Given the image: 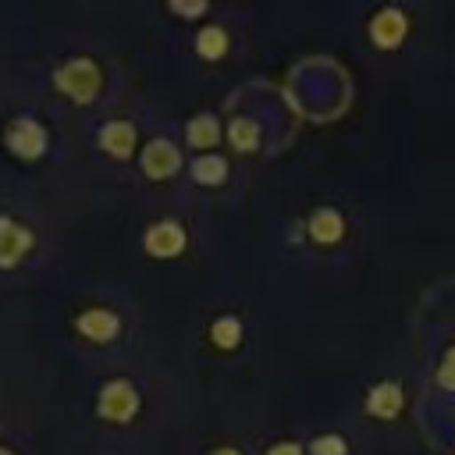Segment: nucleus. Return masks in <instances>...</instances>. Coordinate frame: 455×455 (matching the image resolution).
Wrapping results in <instances>:
<instances>
[{"mask_svg":"<svg viewBox=\"0 0 455 455\" xmlns=\"http://www.w3.org/2000/svg\"><path fill=\"white\" fill-rule=\"evenodd\" d=\"M100 68L89 60V57H75V60H68L64 68H57V85L71 96V100H78V103H89L96 92H100Z\"/></svg>","mask_w":455,"mask_h":455,"instance_id":"obj_1","label":"nucleus"},{"mask_svg":"<svg viewBox=\"0 0 455 455\" xmlns=\"http://www.w3.org/2000/svg\"><path fill=\"white\" fill-rule=\"evenodd\" d=\"M100 416L110 419V423H128L135 412H139V395L128 380H107L103 391H100V402H96Z\"/></svg>","mask_w":455,"mask_h":455,"instance_id":"obj_2","label":"nucleus"},{"mask_svg":"<svg viewBox=\"0 0 455 455\" xmlns=\"http://www.w3.org/2000/svg\"><path fill=\"white\" fill-rule=\"evenodd\" d=\"M7 146H11L18 156L36 160V156L46 149V132H43L39 121H32V117H18V121L7 124Z\"/></svg>","mask_w":455,"mask_h":455,"instance_id":"obj_3","label":"nucleus"},{"mask_svg":"<svg viewBox=\"0 0 455 455\" xmlns=\"http://www.w3.org/2000/svg\"><path fill=\"white\" fill-rule=\"evenodd\" d=\"M142 245H146L149 256L171 259V256H178V252L185 249V231H181V224H174V220H156V224L146 231Z\"/></svg>","mask_w":455,"mask_h":455,"instance_id":"obj_4","label":"nucleus"},{"mask_svg":"<svg viewBox=\"0 0 455 455\" xmlns=\"http://www.w3.org/2000/svg\"><path fill=\"white\" fill-rule=\"evenodd\" d=\"M405 28H409V21H405V14L398 7H380L373 14V21H370V39L380 50H391V46H398L405 39Z\"/></svg>","mask_w":455,"mask_h":455,"instance_id":"obj_5","label":"nucleus"},{"mask_svg":"<svg viewBox=\"0 0 455 455\" xmlns=\"http://www.w3.org/2000/svg\"><path fill=\"white\" fill-rule=\"evenodd\" d=\"M178 167H181V153H178V146H171L167 139H153V142L142 149V171H146L149 178H171Z\"/></svg>","mask_w":455,"mask_h":455,"instance_id":"obj_6","label":"nucleus"},{"mask_svg":"<svg viewBox=\"0 0 455 455\" xmlns=\"http://www.w3.org/2000/svg\"><path fill=\"white\" fill-rule=\"evenodd\" d=\"M32 249V231L14 224L11 217H0V267H14Z\"/></svg>","mask_w":455,"mask_h":455,"instance_id":"obj_7","label":"nucleus"},{"mask_svg":"<svg viewBox=\"0 0 455 455\" xmlns=\"http://www.w3.org/2000/svg\"><path fill=\"white\" fill-rule=\"evenodd\" d=\"M75 327H78L89 341H110V338H117V331H121V320H117L110 309H85V313L75 320Z\"/></svg>","mask_w":455,"mask_h":455,"instance_id":"obj_8","label":"nucleus"},{"mask_svg":"<svg viewBox=\"0 0 455 455\" xmlns=\"http://www.w3.org/2000/svg\"><path fill=\"white\" fill-rule=\"evenodd\" d=\"M100 146L110 153V156H128L135 149V128L128 121H107L100 128Z\"/></svg>","mask_w":455,"mask_h":455,"instance_id":"obj_9","label":"nucleus"},{"mask_svg":"<svg viewBox=\"0 0 455 455\" xmlns=\"http://www.w3.org/2000/svg\"><path fill=\"white\" fill-rule=\"evenodd\" d=\"M366 412H370V416H380V419L398 416V412H402V387L391 384V380L377 384V387L370 391V398H366Z\"/></svg>","mask_w":455,"mask_h":455,"instance_id":"obj_10","label":"nucleus"},{"mask_svg":"<svg viewBox=\"0 0 455 455\" xmlns=\"http://www.w3.org/2000/svg\"><path fill=\"white\" fill-rule=\"evenodd\" d=\"M309 235H313L316 242H323V245L338 242V238L345 235V220H341V213H338V210H331V206L316 210V213L309 217Z\"/></svg>","mask_w":455,"mask_h":455,"instance_id":"obj_11","label":"nucleus"},{"mask_svg":"<svg viewBox=\"0 0 455 455\" xmlns=\"http://www.w3.org/2000/svg\"><path fill=\"white\" fill-rule=\"evenodd\" d=\"M185 135H188V142H192L196 149H210V146L220 139V124H217V117L199 114V117H192V121H188Z\"/></svg>","mask_w":455,"mask_h":455,"instance_id":"obj_12","label":"nucleus"},{"mask_svg":"<svg viewBox=\"0 0 455 455\" xmlns=\"http://www.w3.org/2000/svg\"><path fill=\"white\" fill-rule=\"evenodd\" d=\"M196 50H199V57L217 60V57L228 50V32H224L220 25H206V28H199V36H196Z\"/></svg>","mask_w":455,"mask_h":455,"instance_id":"obj_13","label":"nucleus"},{"mask_svg":"<svg viewBox=\"0 0 455 455\" xmlns=\"http://www.w3.org/2000/svg\"><path fill=\"white\" fill-rule=\"evenodd\" d=\"M192 178L199 185H220L228 178V160L224 156H199L192 164Z\"/></svg>","mask_w":455,"mask_h":455,"instance_id":"obj_14","label":"nucleus"},{"mask_svg":"<svg viewBox=\"0 0 455 455\" xmlns=\"http://www.w3.org/2000/svg\"><path fill=\"white\" fill-rule=\"evenodd\" d=\"M228 139L235 142V149L249 153V149L259 146V128H256V121H249V117H235V121L228 124Z\"/></svg>","mask_w":455,"mask_h":455,"instance_id":"obj_15","label":"nucleus"},{"mask_svg":"<svg viewBox=\"0 0 455 455\" xmlns=\"http://www.w3.org/2000/svg\"><path fill=\"white\" fill-rule=\"evenodd\" d=\"M213 341H217V348H235L238 345V338H242V323L235 320V316H220L217 323H213Z\"/></svg>","mask_w":455,"mask_h":455,"instance_id":"obj_16","label":"nucleus"},{"mask_svg":"<svg viewBox=\"0 0 455 455\" xmlns=\"http://www.w3.org/2000/svg\"><path fill=\"white\" fill-rule=\"evenodd\" d=\"M309 451H313V455H348V444H345L338 434H323V437H316V441L309 444Z\"/></svg>","mask_w":455,"mask_h":455,"instance_id":"obj_17","label":"nucleus"},{"mask_svg":"<svg viewBox=\"0 0 455 455\" xmlns=\"http://www.w3.org/2000/svg\"><path fill=\"white\" fill-rule=\"evenodd\" d=\"M437 380H441V387L455 391V345L444 352V359H441V370H437Z\"/></svg>","mask_w":455,"mask_h":455,"instance_id":"obj_18","label":"nucleus"},{"mask_svg":"<svg viewBox=\"0 0 455 455\" xmlns=\"http://www.w3.org/2000/svg\"><path fill=\"white\" fill-rule=\"evenodd\" d=\"M267 455H302V448L295 441H277V444H270Z\"/></svg>","mask_w":455,"mask_h":455,"instance_id":"obj_19","label":"nucleus"},{"mask_svg":"<svg viewBox=\"0 0 455 455\" xmlns=\"http://www.w3.org/2000/svg\"><path fill=\"white\" fill-rule=\"evenodd\" d=\"M174 11H178V14H203V11H206V4H192V7H181V4H174Z\"/></svg>","mask_w":455,"mask_h":455,"instance_id":"obj_20","label":"nucleus"},{"mask_svg":"<svg viewBox=\"0 0 455 455\" xmlns=\"http://www.w3.org/2000/svg\"><path fill=\"white\" fill-rule=\"evenodd\" d=\"M210 455H238L235 448H217V451H210Z\"/></svg>","mask_w":455,"mask_h":455,"instance_id":"obj_21","label":"nucleus"},{"mask_svg":"<svg viewBox=\"0 0 455 455\" xmlns=\"http://www.w3.org/2000/svg\"><path fill=\"white\" fill-rule=\"evenodd\" d=\"M0 455H11V451H4V448H0Z\"/></svg>","mask_w":455,"mask_h":455,"instance_id":"obj_22","label":"nucleus"}]
</instances>
